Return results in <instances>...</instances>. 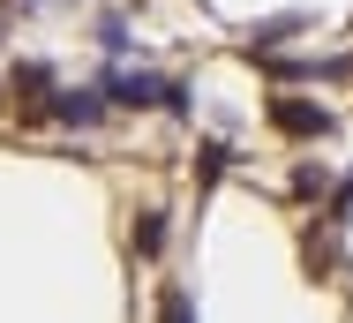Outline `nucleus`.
Returning a JSON list of instances; mask_svg holds the SVG:
<instances>
[{
    "mask_svg": "<svg viewBox=\"0 0 353 323\" xmlns=\"http://www.w3.org/2000/svg\"><path fill=\"white\" fill-rule=\"evenodd\" d=\"M225 181V143H203L196 150V188H218Z\"/></svg>",
    "mask_w": 353,
    "mask_h": 323,
    "instance_id": "obj_6",
    "label": "nucleus"
},
{
    "mask_svg": "<svg viewBox=\"0 0 353 323\" xmlns=\"http://www.w3.org/2000/svg\"><path fill=\"white\" fill-rule=\"evenodd\" d=\"M46 113H53V121H68V128H98V121L113 113V98H105L98 83H90V90H53V98H46Z\"/></svg>",
    "mask_w": 353,
    "mask_h": 323,
    "instance_id": "obj_2",
    "label": "nucleus"
},
{
    "mask_svg": "<svg viewBox=\"0 0 353 323\" xmlns=\"http://www.w3.org/2000/svg\"><path fill=\"white\" fill-rule=\"evenodd\" d=\"M8 90H15V98H30V106H46L61 83H53V68H46V61H15V68H8Z\"/></svg>",
    "mask_w": 353,
    "mask_h": 323,
    "instance_id": "obj_4",
    "label": "nucleus"
},
{
    "mask_svg": "<svg viewBox=\"0 0 353 323\" xmlns=\"http://www.w3.org/2000/svg\"><path fill=\"white\" fill-rule=\"evenodd\" d=\"M158 106H165L173 121H188V113H196V106H188V83H181V75H165V83H158Z\"/></svg>",
    "mask_w": 353,
    "mask_h": 323,
    "instance_id": "obj_9",
    "label": "nucleus"
},
{
    "mask_svg": "<svg viewBox=\"0 0 353 323\" xmlns=\"http://www.w3.org/2000/svg\"><path fill=\"white\" fill-rule=\"evenodd\" d=\"M158 316H173V323H188V316H196V301H188V293H165V301H158Z\"/></svg>",
    "mask_w": 353,
    "mask_h": 323,
    "instance_id": "obj_10",
    "label": "nucleus"
},
{
    "mask_svg": "<svg viewBox=\"0 0 353 323\" xmlns=\"http://www.w3.org/2000/svg\"><path fill=\"white\" fill-rule=\"evenodd\" d=\"M128 241H136V256H143V263H150V256H165V211H143Z\"/></svg>",
    "mask_w": 353,
    "mask_h": 323,
    "instance_id": "obj_5",
    "label": "nucleus"
},
{
    "mask_svg": "<svg viewBox=\"0 0 353 323\" xmlns=\"http://www.w3.org/2000/svg\"><path fill=\"white\" fill-rule=\"evenodd\" d=\"M158 83H165V75H128V68H105V75H98V90H105L113 106H158Z\"/></svg>",
    "mask_w": 353,
    "mask_h": 323,
    "instance_id": "obj_3",
    "label": "nucleus"
},
{
    "mask_svg": "<svg viewBox=\"0 0 353 323\" xmlns=\"http://www.w3.org/2000/svg\"><path fill=\"white\" fill-rule=\"evenodd\" d=\"M271 128L308 143V135H331V128H339V113H331V106H316V98H293V90H279V98H271Z\"/></svg>",
    "mask_w": 353,
    "mask_h": 323,
    "instance_id": "obj_1",
    "label": "nucleus"
},
{
    "mask_svg": "<svg viewBox=\"0 0 353 323\" xmlns=\"http://www.w3.org/2000/svg\"><path fill=\"white\" fill-rule=\"evenodd\" d=\"M293 195H301V203H323V195H331V173H323V166H301V173H293Z\"/></svg>",
    "mask_w": 353,
    "mask_h": 323,
    "instance_id": "obj_7",
    "label": "nucleus"
},
{
    "mask_svg": "<svg viewBox=\"0 0 353 323\" xmlns=\"http://www.w3.org/2000/svg\"><path fill=\"white\" fill-rule=\"evenodd\" d=\"M98 46L121 61V53H128V15H98Z\"/></svg>",
    "mask_w": 353,
    "mask_h": 323,
    "instance_id": "obj_8",
    "label": "nucleus"
}]
</instances>
